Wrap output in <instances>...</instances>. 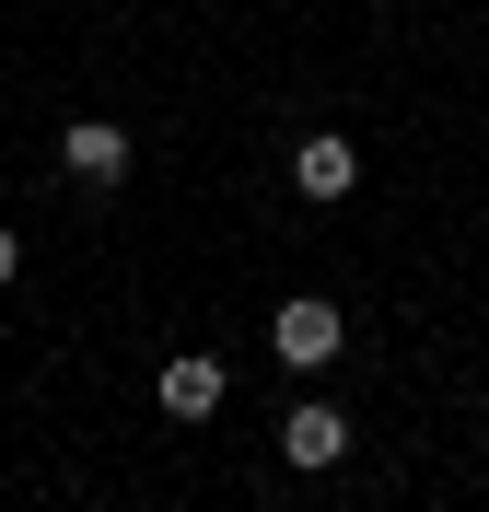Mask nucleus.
Instances as JSON below:
<instances>
[{
	"label": "nucleus",
	"mask_w": 489,
	"mask_h": 512,
	"mask_svg": "<svg viewBox=\"0 0 489 512\" xmlns=\"http://www.w3.org/2000/svg\"><path fill=\"white\" fill-rule=\"evenodd\" d=\"M268 350L292 361V373H326V361H338V303H315V291L280 303V315H268Z\"/></svg>",
	"instance_id": "obj_4"
},
{
	"label": "nucleus",
	"mask_w": 489,
	"mask_h": 512,
	"mask_svg": "<svg viewBox=\"0 0 489 512\" xmlns=\"http://www.w3.org/2000/svg\"><path fill=\"white\" fill-rule=\"evenodd\" d=\"M152 396H163V419H175V431H198V419H222V396H233V384H222V361H210V350H175Z\"/></svg>",
	"instance_id": "obj_3"
},
{
	"label": "nucleus",
	"mask_w": 489,
	"mask_h": 512,
	"mask_svg": "<svg viewBox=\"0 0 489 512\" xmlns=\"http://www.w3.org/2000/svg\"><path fill=\"white\" fill-rule=\"evenodd\" d=\"M292 187H303V198H350V187H361V140H338V128L292 140Z\"/></svg>",
	"instance_id": "obj_5"
},
{
	"label": "nucleus",
	"mask_w": 489,
	"mask_h": 512,
	"mask_svg": "<svg viewBox=\"0 0 489 512\" xmlns=\"http://www.w3.org/2000/svg\"><path fill=\"white\" fill-rule=\"evenodd\" d=\"M59 175H70V187H129V128H117V117H70L59 128Z\"/></svg>",
	"instance_id": "obj_2"
},
{
	"label": "nucleus",
	"mask_w": 489,
	"mask_h": 512,
	"mask_svg": "<svg viewBox=\"0 0 489 512\" xmlns=\"http://www.w3.org/2000/svg\"><path fill=\"white\" fill-rule=\"evenodd\" d=\"M280 466H303V478L350 466V408H338V396H292V419H280Z\"/></svg>",
	"instance_id": "obj_1"
},
{
	"label": "nucleus",
	"mask_w": 489,
	"mask_h": 512,
	"mask_svg": "<svg viewBox=\"0 0 489 512\" xmlns=\"http://www.w3.org/2000/svg\"><path fill=\"white\" fill-rule=\"evenodd\" d=\"M12 268H24V245H12V233H0V280H12Z\"/></svg>",
	"instance_id": "obj_6"
}]
</instances>
